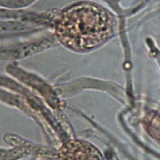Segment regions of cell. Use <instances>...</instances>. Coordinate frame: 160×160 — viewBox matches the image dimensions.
Instances as JSON below:
<instances>
[{
    "mask_svg": "<svg viewBox=\"0 0 160 160\" xmlns=\"http://www.w3.org/2000/svg\"><path fill=\"white\" fill-rule=\"evenodd\" d=\"M113 24L112 17L103 8L82 3L62 12L57 24L56 33L67 48L85 51L107 41L113 33Z\"/></svg>",
    "mask_w": 160,
    "mask_h": 160,
    "instance_id": "6da1fadb",
    "label": "cell"
},
{
    "mask_svg": "<svg viewBox=\"0 0 160 160\" xmlns=\"http://www.w3.org/2000/svg\"><path fill=\"white\" fill-rule=\"evenodd\" d=\"M57 160H104L102 154L92 143L79 139L67 142L59 149Z\"/></svg>",
    "mask_w": 160,
    "mask_h": 160,
    "instance_id": "7a4b0ae2",
    "label": "cell"
}]
</instances>
